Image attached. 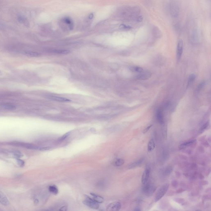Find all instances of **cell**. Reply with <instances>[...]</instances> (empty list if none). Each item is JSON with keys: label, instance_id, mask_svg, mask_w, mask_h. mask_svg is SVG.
<instances>
[{"label": "cell", "instance_id": "obj_22", "mask_svg": "<svg viewBox=\"0 0 211 211\" xmlns=\"http://www.w3.org/2000/svg\"><path fill=\"white\" fill-rule=\"evenodd\" d=\"M24 54L30 57H38L39 56L40 54L38 52H31V51H28L25 52Z\"/></svg>", "mask_w": 211, "mask_h": 211}, {"label": "cell", "instance_id": "obj_13", "mask_svg": "<svg viewBox=\"0 0 211 211\" xmlns=\"http://www.w3.org/2000/svg\"><path fill=\"white\" fill-rule=\"evenodd\" d=\"M144 158H141L139 160H138L137 161H135L133 163H131V164H130L128 166V168L129 169H133V168H136L137 167H138L140 164H141L143 161H144Z\"/></svg>", "mask_w": 211, "mask_h": 211}, {"label": "cell", "instance_id": "obj_21", "mask_svg": "<svg viewBox=\"0 0 211 211\" xmlns=\"http://www.w3.org/2000/svg\"><path fill=\"white\" fill-rule=\"evenodd\" d=\"M130 70L133 72H136L140 73L143 71V68L140 67H137V66H134L130 67Z\"/></svg>", "mask_w": 211, "mask_h": 211}, {"label": "cell", "instance_id": "obj_33", "mask_svg": "<svg viewBox=\"0 0 211 211\" xmlns=\"http://www.w3.org/2000/svg\"><path fill=\"white\" fill-rule=\"evenodd\" d=\"M50 148L51 147H43V148H40L39 150L41 151H47L48 150L50 149Z\"/></svg>", "mask_w": 211, "mask_h": 211}, {"label": "cell", "instance_id": "obj_7", "mask_svg": "<svg viewBox=\"0 0 211 211\" xmlns=\"http://www.w3.org/2000/svg\"><path fill=\"white\" fill-rule=\"evenodd\" d=\"M150 172L151 168L149 167H147L146 169H145L141 177V183L143 185H144L148 182V179L149 178Z\"/></svg>", "mask_w": 211, "mask_h": 211}, {"label": "cell", "instance_id": "obj_24", "mask_svg": "<svg viewBox=\"0 0 211 211\" xmlns=\"http://www.w3.org/2000/svg\"><path fill=\"white\" fill-rule=\"evenodd\" d=\"M53 52L60 54H67L69 53V51L65 49H54L53 50Z\"/></svg>", "mask_w": 211, "mask_h": 211}, {"label": "cell", "instance_id": "obj_38", "mask_svg": "<svg viewBox=\"0 0 211 211\" xmlns=\"http://www.w3.org/2000/svg\"><path fill=\"white\" fill-rule=\"evenodd\" d=\"M135 210V211H141V210H140V209H139V208H136V209H135V210Z\"/></svg>", "mask_w": 211, "mask_h": 211}, {"label": "cell", "instance_id": "obj_20", "mask_svg": "<svg viewBox=\"0 0 211 211\" xmlns=\"http://www.w3.org/2000/svg\"><path fill=\"white\" fill-rule=\"evenodd\" d=\"M125 163V161L123 159L121 158H119L116 160L114 163V165L116 167H120L122 166Z\"/></svg>", "mask_w": 211, "mask_h": 211}, {"label": "cell", "instance_id": "obj_35", "mask_svg": "<svg viewBox=\"0 0 211 211\" xmlns=\"http://www.w3.org/2000/svg\"><path fill=\"white\" fill-rule=\"evenodd\" d=\"M67 207L66 206L62 207L61 208V209L59 210H61V211H67Z\"/></svg>", "mask_w": 211, "mask_h": 211}, {"label": "cell", "instance_id": "obj_34", "mask_svg": "<svg viewBox=\"0 0 211 211\" xmlns=\"http://www.w3.org/2000/svg\"><path fill=\"white\" fill-rule=\"evenodd\" d=\"M152 125H150L149 126H148L144 130V131H143V133H146V132H147L148 131L150 130V129L151 128V127H152Z\"/></svg>", "mask_w": 211, "mask_h": 211}, {"label": "cell", "instance_id": "obj_18", "mask_svg": "<svg viewBox=\"0 0 211 211\" xmlns=\"http://www.w3.org/2000/svg\"><path fill=\"white\" fill-rule=\"evenodd\" d=\"M155 146H156V145H155L154 140L153 139H151L148 142V144L147 148H148V152H152V151L154 149Z\"/></svg>", "mask_w": 211, "mask_h": 211}, {"label": "cell", "instance_id": "obj_10", "mask_svg": "<svg viewBox=\"0 0 211 211\" xmlns=\"http://www.w3.org/2000/svg\"><path fill=\"white\" fill-rule=\"evenodd\" d=\"M190 38L192 41L194 43H197L198 41V39H199L198 33L196 29L193 28L192 30L191 34H190Z\"/></svg>", "mask_w": 211, "mask_h": 211}, {"label": "cell", "instance_id": "obj_27", "mask_svg": "<svg viewBox=\"0 0 211 211\" xmlns=\"http://www.w3.org/2000/svg\"><path fill=\"white\" fill-rule=\"evenodd\" d=\"M162 134L163 136L164 139H166L167 138V127L165 126H164L162 129Z\"/></svg>", "mask_w": 211, "mask_h": 211}, {"label": "cell", "instance_id": "obj_28", "mask_svg": "<svg viewBox=\"0 0 211 211\" xmlns=\"http://www.w3.org/2000/svg\"><path fill=\"white\" fill-rule=\"evenodd\" d=\"M205 85V81H203L201 82L198 86V88H197V91H200L203 89V88H204Z\"/></svg>", "mask_w": 211, "mask_h": 211}, {"label": "cell", "instance_id": "obj_25", "mask_svg": "<svg viewBox=\"0 0 211 211\" xmlns=\"http://www.w3.org/2000/svg\"><path fill=\"white\" fill-rule=\"evenodd\" d=\"M209 125H210V122H207L205 124H204V125L202 126V127L200 128V133H201L202 132H204V131H205V130L208 128Z\"/></svg>", "mask_w": 211, "mask_h": 211}, {"label": "cell", "instance_id": "obj_14", "mask_svg": "<svg viewBox=\"0 0 211 211\" xmlns=\"http://www.w3.org/2000/svg\"><path fill=\"white\" fill-rule=\"evenodd\" d=\"M90 195L92 197L90 198L93 199V200H94L98 203H101L104 202V199L102 197L96 194H93V193H90Z\"/></svg>", "mask_w": 211, "mask_h": 211}, {"label": "cell", "instance_id": "obj_19", "mask_svg": "<svg viewBox=\"0 0 211 211\" xmlns=\"http://www.w3.org/2000/svg\"><path fill=\"white\" fill-rule=\"evenodd\" d=\"M196 78V75L194 74H190L188 79L187 88H189L193 84Z\"/></svg>", "mask_w": 211, "mask_h": 211}, {"label": "cell", "instance_id": "obj_9", "mask_svg": "<svg viewBox=\"0 0 211 211\" xmlns=\"http://www.w3.org/2000/svg\"><path fill=\"white\" fill-rule=\"evenodd\" d=\"M156 118L158 122L163 125L164 124V118L163 110L161 109H158L156 112Z\"/></svg>", "mask_w": 211, "mask_h": 211}, {"label": "cell", "instance_id": "obj_32", "mask_svg": "<svg viewBox=\"0 0 211 211\" xmlns=\"http://www.w3.org/2000/svg\"><path fill=\"white\" fill-rule=\"evenodd\" d=\"M120 27L121 29L124 30H130L131 29V27L130 26H127L125 25H121V26H120Z\"/></svg>", "mask_w": 211, "mask_h": 211}, {"label": "cell", "instance_id": "obj_2", "mask_svg": "<svg viewBox=\"0 0 211 211\" xmlns=\"http://www.w3.org/2000/svg\"><path fill=\"white\" fill-rule=\"evenodd\" d=\"M85 200L83 201L84 205L94 210L99 209V205L98 203L93 200L88 196H85Z\"/></svg>", "mask_w": 211, "mask_h": 211}, {"label": "cell", "instance_id": "obj_1", "mask_svg": "<svg viewBox=\"0 0 211 211\" xmlns=\"http://www.w3.org/2000/svg\"><path fill=\"white\" fill-rule=\"evenodd\" d=\"M169 187V184H166L163 186L157 192L155 198V201L157 202L163 198L167 191Z\"/></svg>", "mask_w": 211, "mask_h": 211}, {"label": "cell", "instance_id": "obj_31", "mask_svg": "<svg viewBox=\"0 0 211 211\" xmlns=\"http://www.w3.org/2000/svg\"><path fill=\"white\" fill-rule=\"evenodd\" d=\"M17 163L20 166V167H23L24 165V162L23 161H22V160L20 159L19 158H17Z\"/></svg>", "mask_w": 211, "mask_h": 211}, {"label": "cell", "instance_id": "obj_26", "mask_svg": "<svg viewBox=\"0 0 211 211\" xmlns=\"http://www.w3.org/2000/svg\"><path fill=\"white\" fill-rule=\"evenodd\" d=\"M172 171V167H167L165 168V169L164 170L163 174L164 175H167L171 172Z\"/></svg>", "mask_w": 211, "mask_h": 211}, {"label": "cell", "instance_id": "obj_15", "mask_svg": "<svg viewBox=\"0 0 211 211\" xmlns=\"http://www.w3.org/2000/svg\"><path fill=\"white\" fill-rule=\"evenodd\" d=\"M63 22L68 25L70 29H72L73 27V21L70 18L68 17H64L62 20Z\"/></svg>", "mask_w": 211, "mask_h": 211}, {"label": "cell", "instance_id": "obj_11", "mask_svg": "<svg viewBox=\"0 0 211 211\" xmlns=\"http://www.w3.org/2000/svg\"><path fill=\"white\" fill-rule=\"evenodd\" d=\"M0 203L5 206L8 205L10 204L7 197L1 191H0Z\"/></svg>", "mask_w": 211, "mask_h": 211}, {"label": "cell", "instance_id": "obj_3", "mask_svg": "<svg viewBox=\"0 0 211 211\" xmlns=\"http://www.w3.org/2000/svg\"><path fill=\"white\" fill-rule=\"evenodd\" d=\"M169 10L171 16L173 17H177L179 15V7L178 4L175 2H172L170 5Z\"/></svg>", "mask_w": 211, "mask_h": 211}, {"label": "cell", "instance_id": "obj_5", "mask_svg": "<svg viewBox=\"0 0 211 211\" xmlns=\"http://www.w3.org/2000/svg\"><path fill=\"white\" fill-rule=\"evenodd\" d=\"M121 203L119 202H114L109 204L106 208L108 211H119L121 209Z\"/></svg>", "mask_w": 211, "mask_h": 211}, {"label": "cell", "instance_id": "obj_30", "mask_svg": "<svg viewBox=\"0 0 211 211\" xmlns=\"http://www.w3.org/2000/svg\"><path fill=\"white\" fill-rule=\"evenodd\" d=\"M70 134V132H68V133H67L64 134V135L62 136V137L59 139V141H63L65 139L67 138V137H68V136H69Z\"/></svg>", "mask_w": 211, "mask_h": 211}, {"label": "cell", "instance_id": "obj_6", "mask_svg": "<svg viewBox=\"0 0 211 211\" xmlns=\"http://www.w3.org/2000/svg\"><path fill=\"white\" fill-rule=\"evenodd\" d=\"M183 52V42L182 40H179L178 42L177 49V59L178 61L180 60Z\"/></svg>", "mask_w": 211, "mask_h": 211}, {"label": "cell", "instance_id": "obj_37", "mask_svg": "<svg viewBox=\"0 0 211 211\" xmlns=\"http://www.w3.org/2000/svg\"><path fill=\"white\" fill-rule=\"evenodd\" d=\"M89 17L90 19H92L93 18V14H90V16H89Z\"/></svg>", "mask_w": 211, "mask_h": 211}, {"label": "cell", "instance_id": "obj_23", "mask_svg": "<svg viewBox=\"0 0 211 211\" xmlns=\"http://www.w3.org/2000/svg\"><path fill=\"white\" fill-rule=\"evenodd\" d=\"M49 190L51 193L54 194H57L58 193V189L55 186H50L49 187Z\"/></svg>", "mask_w": 211, "mask_h": 211}, {"label": "cell", "instance_id": "obj_12", "mask_svg": "<svg viewBox=\"0 0 211 211\" xmlns=\"http://www.w3.org/2000/svg\"><path fill=\"white\" fill-rule=\"evenodd\" d=\"M48 98L51 100L59 101V102H68V101H70V100L69 99L66 98L62 97H59V96H48Z\"/></svg>", "mask_w": 211, "mask_h": 211}, {"label": "cell", "instance_id": "obj_36", "mask_svg": "<svg viewBox=\"0 0 211 211\" xmlns=\"http://www.w3.org/2000/svg\"><path fill=\"white\" fill-rule=\"evenodd\" d=\"M142 20H143V18L141 16H140V17H137V20L138 22H141L142 21Z\"/></svg>", "mask_w": 211, "mask_h": 211}, {"label": "cell", "instance_id": "obj_4", "mask_svg": "<svg viewBox=\"0 0 211 211\" xmlns=\"http://www.w3.org/2000/svg\"><path fill=\"white\" fill-rule=\"evenodd\" d=\"M144 185V186L143 187L142 190L146 195L148 196L152 195L156 190V187L151 184L146 183Z\"/></svg>", "mask_w": 211, "mask_h": 211}, {"label": "cell", "instance_id": "obj_8", "mask_svg": "<svg viewBox=\"0 0 211 211\" xmlns=\"http://www.w3.org/2000/svg\"><path fill=\"white\" fill-rule=\"evenodd\" d=\"M152 75V73L149 71H143L137 75L136 78L139 80H146L149 79Z\"/></svg>", "mask_w": 211, "mask_h": 211}, {"label": "cell", "instance_id": "obj_17", "mask_svg": "<svg viewBox=\"0 0 211 211\" xmlns=\"http://www.w3.org/2000/svg\"><path fill=\"white\" fill-rule=\"evenodd\" d=\"M1 107L3 109L8 110H14L16 109V107L15 105L10 103H5L2 104Z\"/></svg>", "mask_w": 211, "mask_h": 211}, {"label": "cell", "instance_id": "obj_16", "mask_svg": "<svg viewBox=\"0 0 211 211\" xmlns=\"http://www.w3.org/2000/svg\"><path fill=\"white\" fill-rule=\"evenodd\" d=\"M195 141H196L195 140H192L188 141L187 142L184 143L180 145L179 147V148L181 149H182L186 148L187 147H189L191 145L193 144V143H194Z\"/></svg>", "mask_w": 211, "mask_h": 211}, {"label": "cell", "instance_id": "obj_29", "mask_svg": "<svg viewBox=\"0 0 211 211\" xmlns=\"http://www.w3.org/2000/svg\"><path fill=\"white\" fill-rule=\"evenodd\" d=\"M14 156H15V157L17 158H20L22 157L23 155L20 152H15L14 153Z\"/></svg>", "mask_w": 211, "mask_h": 211}]
</instances>
